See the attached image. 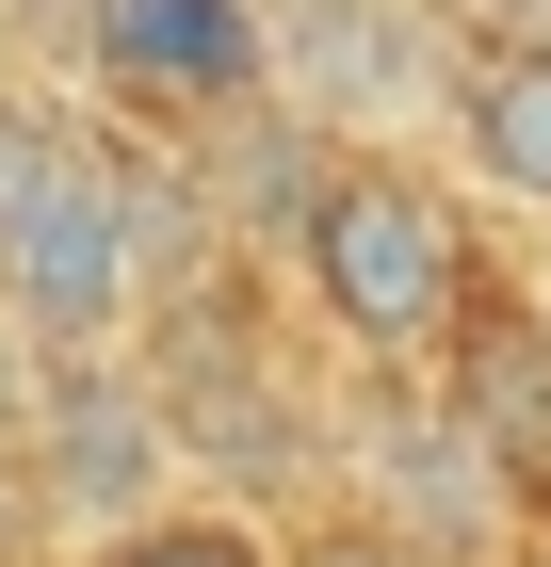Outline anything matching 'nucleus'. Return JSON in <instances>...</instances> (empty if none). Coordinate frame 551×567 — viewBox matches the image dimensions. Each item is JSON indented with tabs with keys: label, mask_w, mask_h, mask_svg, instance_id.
<instances>
[{
	"label": "nucleus",
	"mask_w": 551,
	"mask_h": 567,
	"mask_svg": "<svg viewBox=\"0 0 551 567\" xmlns=\"http://www.w3.org/2000/svg\"><path fill=\"white\" fill-rule=\"evenodd\" d=\"M438 390H455L470 422L503 437V471L551 503V292L519 276V244H503V276L455 308V341H438Z\"/></svg>",
	"instance_id": "8"
},
{
	"label": "nucleus",
	"mask_w": 551,
	"mask_h": 567,
	"mask_svg": "<svg viewBox=\"0 0 551 567\" xmlns=\"http://www.w3.org/2000/svg\"><path fill=\"white\" fill-rule=\"evenodd\" d=\"M0 567H33V486H17V437H0Z\"/></svg>",
	"instance_id": "12"
},
{
	"label": "nucleus",
	"mask_w": 551,
	"mask_h": 567,
	"mask_svg": "<svg viewBox=\"0 0 551 567\" xmlns=\"http://www.w3.org/2000/svg\"><path fill=\"white\" fill-rule=\"evenodd\" d=\"M276 567H438V551H406V535L357 519V503H308V519H276Z\"/></svg>",
	"instance_id": "10"
},
{
	"label": "nucleus",
	"mask_w": 551,
	"mask_h": 567,
	"mask_svg": "<svg viewBox=\"0 0 551 567\" xmlns=\"http://www.w3.org/2000/svg\"><path fill=\"white\" fill-rule=\"evenodd\" d=\"M276 276H293V308L325 324V357H438L455 308L503 276V212H487L422 131H325Z\"/></svg>",
	"instance_id": "1"
},
{
	"label": "nucleus",
	"mask_w": 551,
	"mask_h": 567,
	"mask_svg": "<svg viewBox=\"0 0 551 567\" xmlns=\"http://www.w3.org/2000/svg\"><path fill=\"white\" fill-rule=\"evenodd\" d=\"M17 17H33V49H65V17H82V0H17Z\"/></svg>",
	"instance_id": "15"
},
{
	"label": "nucleus",
	"mask_w": 551,
	"mask_h": 567,
	"mask_svg": "<svg viewBox=\"0 0 551 567\" xmlns=\"http://www.w3.org/2000/svg\"><path fill=\"white\" fill-rule=\"evenodd\" d=\"M455 33H551V0H438Z\"/></svg>",
	"instance_id": "13"
},
{
	"label": "nucleus",
	"mask_w": 551,
	"mask_h": 567,
	"mask_svg": "<svg viewBox=\"0 0 551 567\" xmlns=\"http://www.w3.org/2000/svg\"><path fill=\"white\" fill-rule=\"evenodd\" d=\"M33 373H49V341H33V324H17V292H0V437L33 422Z\"/></svg>",
	"instance_id": "11"
},
{
	"label": "nucleus",
	"mask_w": 551,
	"mask_h": 567,
	"mask_svg": "<svg viewBox=\"0 0 551 567\" xmlns=\"http://www.w3.org/2000/svg\"><path fill=\"white\" fill-rule=\"evenodd\" d=\"M325 503L389 519L438 567H519L535 486L503 471V437L438 390V357H340V422H325Z\"/></svg>",
	"instance_id": "3"
},
{
	"label": "nucleus",
	"mask_w": 551,
	"mask_h": 567,
	"mask_svg": "<svg viewBox=\"0 0 551 567\" xmlns=\"http://www.w3.org/2000/svg\"><path fill=\"white\" fill-rule=\"evenodd\" d=\"M33 65H49V49H33V17H17V0H0V97L33 82Z\"/></svg>",
	"instance_id": "14"
},
{
	"label": "nucleus",
	"mask_w": 551,
	"mask_h": 567,
	"mask_svg": "<svg viewBox=\"0 0 551 567\" xmlns=\"http://www.w3.org/2000/svg\"><path fill=\"white\" fill-rule=\"evenodd\" d=\"M438 163H455L503 227H551V33H455Z\"/></svg>",
	"instance_id": "7"
},
{
	"label": "nucleus",
	"mask_w": 551,
	"mask_h": 567,
	"mask_svg": "<svg viewBox=\"0 0 551 567\" xmlns=\"http://www.w3.org/2000/svg\"><path fill=\"white\" fill-rule=\"evenodd\" d=\"M0 292L33 341H130L146 324V227H130V131L65 65L0 97Z\"/></svg>",
	"instance_id": "2"
},
{
	"label": "nucleus",
	"mask_w": 551,
	"mask_h": 567,
	"mask_svg": "<svg viewBox=\"0 0 551 567\" xmlns=\"http://www.w3.org/2000/svg\"><path fill=\"white\" fill-rule=\"evenodd\" d=\"M259 17H276V97L293 114L438 146V82H455V17L438 0H259Z\"/></svg>",
	"instance_id": "6"
},
{
	"label": "nucleus",
	"mask_w": 551,
	"mask_h": 567,
	"mask_svg": "<svg viewBox=\"0 0 551 567\" xmlns=\"http://www.w3.org/2000/svg\"><path fill=\"white\" fill-rule=\"evenodd\" d=\"M49 567H276V519H259V503H212V486H178L163 519L82 535V551H49Z\"/></svg>",
	"instance_id": "9"
},
{
	"label": "nucleus",
	"mask_w": 551,
	"mask_h": 567,
	"mask_svg": "<svg viewBox=\"0 0 551 567\" xmlns=\"http://www.w3.org/2000/svg\"><path fill=\"white\" fill-rule=\"evenodd\" d=\"M519 567H551V503H535V535H519Z\"/></svg>",
	"instance_id": "16"
},
{
	"label": "nucleus",
	"mask_w": 551,
	"mask_h": 567,
	"mask_svg": "<svg viewBox=\"0 0 551 567\" xmlns=\"http://www.w3.org/2000/svg\"><path fill=\"white\" fill-rule=\"evenodd\" d=\"M49 65L114 131L178 146V131H212V114H244V97H276V17L259 0H82Z\"/></svg>",
	"instance_id": "5"
},
{
	"label": "nucleus",
	"mask_w": 551,
	"mask_h": 567,
	"mask_svg": "<svg viewBox=\"0 0 551 567\" xmlns=\"http://www.w3.org/2000/svg\"><path fill=\"white\" fill-rule=\"evenodd\" d=\"M17 486H33V567L82 551V535L163 519L195 454H178V405L146 373V341H49L33 373V422H17Z\"/></svg>",
	"instance_id": "4"
}]
</instances>
